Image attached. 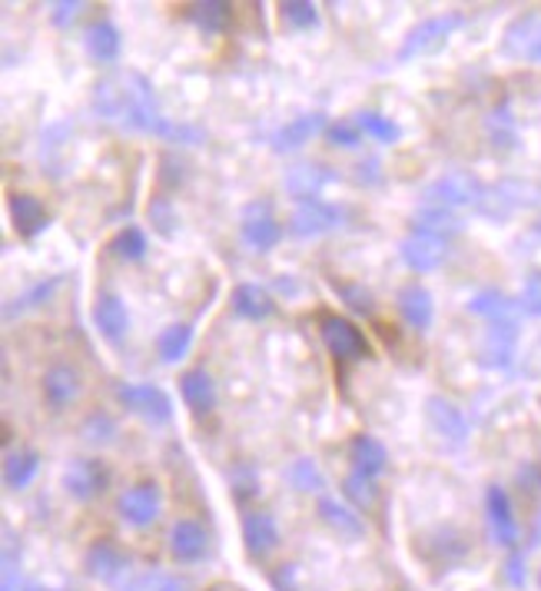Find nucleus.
<instances>
[{"label": "nucleus", "mask_w": 541, "mask_h": 591, "mask_svg": "<svg viewBox=\"0 0 541 591\" xmlns=\"http://www.w3.org/2000/svg\"><path fill=\"white\" fill-rule=\"evenodd\" d=\"M518 485L521 492H541V466L538 463H525V469H518Z\"/></svg>", "instance_id": "nucleus-51"}, {"label": "nucleus", "mask_w": 541, "mask_h": 591, "mask_svg": "<svg viewBox=\"0 0 541 591\" xmlns=\"http://www.w3.org/2000/svg\"><path fill=\"white\" fill-rule=\"evenodd\" d=\"M538 591H541V568H538Z\"/></svg>", "instance_id": "nucleus-53"}, {"label": "nucleus", "mask_w": 541, "mask_h": 591, "mask_svg": "<svg viewBox=\"0 0 541 591\" xmlns=\"http://www.w3.org/2000/svg\"><path fill=\"white\" fill-rule=\"evenodd\" d=\"M349 463H353V472L376 482L389 469V448L376 435L359 432V435L349 439Z\"/></svg>", "instance_id": "nucleus-23"}, {"label": "nucleus", "mask_w": 541, "mask_h": 591, "mask_svg": "<svg viewBox=\"0 0 541 591\" xmlns=\"http://www.w3.org/2000/svg\"><path fill=\"white\" fill-rule=\"evenodd\" d=\"M395 303H398L402 319L409 322L413 330L426 333L429 325H432V319H435V299H432V293H429L422 283H405V286L398 290Z\"/></svg>", "instance_id": "nucleus-24"}, {"label": "nucleus", "mask_w": 541, "mask_h": 591, "mask_svg": "<svg viewBox=\"0 0 541 591\" xmlns=\"http://www.w3.org/2000/svg\"><path fill=\"white\" fill-rule=\"evenodd\" d=\"M465 24V17L462 14H439V17H429V21H422L419 27H413L409 30V37L402 40V47H398V53H395V60L398 63H409V60H416V57H426V53H432V50H439L458 27Z\"/></svg>", "instance_id": "nucleus-9"}, {"label": "nucleus", "mask_w": 541, "mask_h": 591, "mask_svg": "<svg viewBox=\"0 0 541 591\" xmlns=\"http://www.w3.org/2000/svg\"><path fill=\"white\" fill-rule=\"evenodd\" d=\"M316 515L325 529H332L343 542H362L366 539V521L362 512H356L349 502L335 498V495H319L316 498Z\"/></svg>", "instance_id": "nucleus-15"}, {"label": "nucleus", "mask_w": 541, "mask_h": 591, "mask_svg": "<svg viewBox=\"0 0 541 591\" xmlns=\"http://www.w3.org/2000/svg\"><path fill=\"white\" fill-rule=\"evenodd\" d=\"M482 196H485V186L468 176L462 170H452V173H442L439 180H432L422 193V204H432V207H445V210H462V207H471L479 213L482 207Z\"/></svg>", "instance_id": "nucleus-4"}, {"label": "nucleus", "mask_w": 541, "mask_h": 591, "mask_svg": "<svg viewBox=\"0 0 541 591\" xmlns=\"http://www.w3.org/2000/svg\"><path fill=\"white\" fill-rule=\"evenodd\" d=\"M398 256L413 273H432L442 267V259H445V239L413 230L398 243Z\"/></svg>", "instance_id": "nucleus-19"}, {"label": "nucleus", "mask_w": 541, "mask_h": 591, "mask_svg": "<svg viewBox=\"0 0 541 591\" xmlns=\"http://www.w3.org/2000/svg\"><path fill=\"white\" fill-rule=\"evenodd\" d=\"M489 140H492V147L495 150H512L515 147V140H518V130H515V120H512V113H508V107H499V110H492V116H489Z\"/></svg>", "instance_id": "nucleus-43"}, {"label": "nucleus", "mask_w": 541, "mask_h": 591, "mask_svg": "<svg viewBox=\"0 0 541 591\" xmlns=\"http://www.w3.org/2000/svg\"><path fill=\"white\" fill-rule=\"evenodd\" d=\"M502 53H505V57H518V60L541 63V14H525V17H518V21L505 30Z\"/></svg>", "instance_id": "nucleus-21"}, {"label": "nucleus", "mask_w": 541, "mask_h": 591, "mask_svg": "<svg viewBox=\"0 0 541 591\" xmlns=\"http://www.w3.org/2000/svg\"><path fill=\"white\" fill-rule=\"evenodd\" d=\"M518 303L512 296H505L502 290H482L468 299V312H476L489 322H515L518 319Z\"/></svg>", "instance_id": "nucleus-30"}, {"label": "nucleus", "mask_w": 541, "mask_h": 591, "mask_svg": "<svg viewBox=\"0 0 541 591\" xmlns=\"http://www.w3.org/2000/svg\"><path fill=\"white\" fill-rule=\"evenodd\" d=\"M379 180H382V173H379V160H366V163H359V183L372 186V183H379Z\"/></svg>", "instance_id": "nucleus-52"}, {"label": "nucleus", "mask_w": 541, "mask_h": 591, "mask_svg": "<svg viewBox=\"0 0 541 591\" xmlns=\"http://www.w3.org/2000/svg\"><path fill=\"white\" fill-rule=\"evenodd\" d=\"M316 325H319L322 346L329 349V356H332L335 362H366V359L376 356V353H372V343L366 340V333L359 330L353 319L322 309V312L316 316Z\"/></svg>", "instance_id": "nucleus-2"}, {"label": "nucleus", "mask_w": 541, "mask_h": 591, "mask_svg": "<svg viewBox=\"0 0 541 591\" xmlns=\"http://www.w3.org/2000/svg\"><path fill=\"white\" fill-rule=\"evenodd\" d=\"M269 584H273V591H299V568L293 562L276 565L269 571Z\"/></svg>", "instance_id": "nucleus-48"}, {"label": "nucleus", "mask_w": 541, "mask_h": 591, "mask_svg": "<svg viewBox=\"0 0 541 591\" xmlns=\"http://www.w3.org/2000/svg\"><path fill=\"white\" fill-rule=\"evenodd\" d=\"M123 591H189V584H186L183 578H176V575H167V571L150 568V571L133 575V578L123 584Z\"/></svg>", "instance_id": "nucleus-41"}, {"label": "nucleus", "mask_w": 541, "mask_h": 591, "mask_svg": "<svg viewBox=\"0 0 541 591\" xmlns=\"http://www.w3.org/2000/svg\"><path fill=\"white\" fill-rule=\"evenodd\" d=\"M343 495L356 512H372L379 505V485L372 479L359 476V472H349L343 479Z\"/></svg>", "instance_id": "nucleus-38"}, {"label": "nucleus", "mask_w": 541, "mask_h": 591, "mask_svg": "<svg viewBox=\"0 0 541 591\" xmlns=\"http://www.w3.org/2000/svg\"><path fill=\"white\" fill-rule=\"evenodd\" d=\"M94 325H97V333L107 343L120 346L126 340V333H130V309H126V303L116 293H110V290L97 293V299H94Z\"/></svg>", "instance_id": "nucleus-18"}, {"label": "nucleus", "mask_w": 541, "mask_h": 591, "mask_svg": "<svg viewBox=\"0 0 541 591\" xmlns=\"http://www.w3.org/2000/svg\"><path fill=\"white\" fill-rule=\"evenodd\" d=\"M60 283H63V276H50V280H40V283H34L30 290H24L11 306H8V319H14V316H24V312H34V309H40V306H47L50 299H53V293L60 290Z\"/></svg>", "instance_id": "nucleus-36"}, {"label": "nucleus", "mask_w": 541, "mask_h": 591, "mask_svg": "<svg viewBox=\"0 0 541 591\" xmlns=\"http://www.w3.org/2000/svg\"><path fill=\"white\" fill-rule=\"evenodd\" d=\"M84 396V375L77 366L57 362L40 375V399L50 413H66Z\"/></svg>", "instance_id": "nucleus-10"}, {"label": "nucleus", "mask_w": 541, "mask_h": 591, "mask_svg": "<svg viewBox=\"0 0 541 591\" xmlns=\"http://www.w3.org/2000/svg\"><path fill=\"white\" fill-rule=\"evenodd\" d=\"M116 399L123 409H130L133 416L147 419L150 426H167L173 419V403L160 385L150 382H120L116 385Z\"/></svg>", "instance_id": "nucleus-6"}, {"label": "nucleus", "mask_w": 541, "mask_h": 591, "mask_svg": "<svg viewBox=\"0 0 541 591\" xmlns=\"http://www.w3.org/2000/svg\"><path fill=\"white\" fill-rule=\"evenodd\" d=\"M462 217L455 210H445V207H432V204H422L413 217V230L416 233H429V236H439L448 243V236L462 233Z\"/></svg>", "instance_id": "nucleus-29"}, {"label": "nucleus", "mask_w": 541, "mask_h": 591, "mask_svg": "<svg viewBox=\"0 0 541 591\" xmlns=\"http://www.w3.org/2000/svg\"><path fill=\"white\" fill-rule=\"evenodd\" d=\"M94 110L97 116L133 130V134H150L160 137L167 144H180V147H196L207 140L199 126L193 123H176L170 116H163L153 84L137 74V71H126L116 77H107L94 87Z\"/></svg>", "instance_id": "nucleus-1"}, {"label": "nucleus", "mask_w": 541, "mask_h": 591, "mask_svg": "<svg viewBox=\"0 0 541 591\" xmlns=\"http://www.w3.org/2000/svg\"><path fill=\"white\" fill-rule=\"evenodd\" d=\"M325 126H329L325 113H319V110L299 113V116H293L290 123H283L276 134L269 137V144H273L276 153H293V150H303L316 134H325Z\"/></svg>", "instance_id": "nucleus-20"}, {"label": "nucleus", "mask_w": 541, "mask_h": 591, "mask_svg": "<svg viewBox=\"0 0 541 591\" xmlns=\"http://www.w3.org/2000/svg\"><path fill=\"white\" fill-rule=\"evenodd\" d=\"M332 293L340 296V303H346L349 312L356 316H372L376 312V296L362 286V283H353V280H329Z\"/></svg>", "instance_id": "nucleus-37"}, {"label": "nucleus", "mask_w": 541, "mask_h": 591, "mask_svg": "<svg viewBox=\"0 0 541 591\" xmlns=\"http://www.w3.org/2000/svg\"><path fill=\"white\" fill-rule=\"evenodd\" d=\"M81 11H84L81 0H60V4L50 8V21H53L57 27H66V24H74V21L81 17Z\"/></svg>", "instance_id": "nucleus-49"}, {"label": "nucleus", "mask_w": 541, "mask_h": 591, "mask_svg": "<svg viewBox=\"0 0 541 591\" xmlns=\"http://www.w3.org/2000/svg\"><path fill=\"white\" fill-rule=\"evenodd\" d=\"M183 11L202 34H223L233 21V4L226 0H202V4H189Z\"/></svg>", "instance_id": "nucleus-32"}, {"label": "nucleus", "mask_w": 541, "mask_h": 591, "mask_svg": "<svg viewBox=\"0 0 541 591\" xmlns=\"http://www.w3.org/2000/svg\"><path fill=\"white\" fill-rule=\"evenodd\" d=\"M110 249H113V256L123 259V262H140V259L147 256L150 243H147V233H144L140 226H123V230L113 236Z\"/></svg>", "instance_id": "nucleus-39"}, {"label": "nucleus", "mask_w": 541, "mask_h": 591, "mask_svg": "<svg viewBox=\"0 0 541 591\" xmlns=\"http://www.w3.org/2000/svg\"><path fill=\"white\" fill-rule=\"evenodd\" d=\"M81 435L90 442V445H110L116 439V419L110 413H90L81 426Z\"/></svg>", "instance_id": "nucleus-44"}, {"label": "nucleus", "mask_w": 541, "mask_h": 591, "mask_svg": "<svg viewBox=\"0 0 541 591\" xmlns=\"http://www.w3.org/2000/svg\"><path fill=\"white\" fill-rule=\"evenodd\" d=\"M485 521H489V535L499 549L515 552L521 542V521L515 515V502L505 485H489L485 489Z\"/></svg>", "instance_id": "nucleus-8"}, {"label": "nucleus", "mask_w": 541, "mask_h": 591, "mask_svg": "<svg viewBox=\"0 0 541 591\" xmlns=\"http://www.w3.org/2000/svg\"><path fill=\"white\" fill-rule=\"evenodd\" d=\"M356 123H359L362 134H366L369 140H376V144H395V140L402 137L398 123H395L392 116L376 113V110H362V113H356Z\"/></svg>", "instance_id": "nucleus-40"}, {"label": "nucleus", "mask_w": 541, "mask_h": 591, "mask_svg": "<svg viewBox=\"0 0 541 591\" xmlns=\"http://www.w3.org/2000/svg\"><path fill=\"white\" fill-rule=\"evenodd\" d=\"M239 535H243V549L253 562H266L273 552H280L283 545V532L273 512L266 508H246L239 518Z\"/></svg>", "instance_id": "nucleus-7"}, {"label": "nucleus", "mask_w": 541, "mask_h": 591, "mask_svg": "<svg viewBox=\"0 0 541 591\" xmlns=\"http://www.w3.org/2000/svg\"><path fill=\"white\" fill-rule=\"evenodd\" d=\"M116 515L126 529H137V532L153 529L163 515V489L153 479L133 482L130 489L116 495Z\"/></svg>", "instance_id": "nucleus-3"}, {"label": "nucleus", "mask_w": 541, "mask_h": 591, "mask_svg": "<svg viewBox=\"0 0 541 591\" xmlns=\"http://www.w3.org/2000/svg\"><path fill=\"white\" fill-rule=\"evenodd\" d=\"M332 180H340L332 170L325 167H316V163H303V167H293L283 180L286 193L293 196L296 204H306V200H319L322 186H329Z\"/></svg>", "instance_id": "nucleus-26"}, {"label": "nucleus", "mask_w": 541, "mask_h": 591, "mask_svg": "<svg viewBox=\"0 0 541 591\" xmlns=\"http://www.w3.org/2000/svg\"><path fill=\"white\" fill-rule=\"evenodd\" d=\"M515 349H518V319L515 322H489L485 333V366L492 369H508L515 362Z\"/></svg>", "instance_id": "nucleus-25"}, {"label": "nucleus", "mask_w": 541, "mask_h": 591, "mask_svg": "<svg viewBox=\"0 0 541 591\" xmlns=\"http://www.w3.org/2000/svg\"><path fill=\"white\" fill-rule=\"evenodd\" d=\"M107 485H110V469L100 458H74V463L63 469V489L74 502H90L103 495Z\"/></svg>", "instance_id": "nucleus-12"}, {"label": "nucleus", "mask_w": 541, "mask_h": 591, "mask_svg": "<svg viewBox=\"0 0 541 591\" xmlns=\"http://www.w3.org/2000/svg\"><path fill=\"white\" fill-rule=\"evenodd\" d=\"M147 217H150L153 230H157L163 239H176V233H180V213H176L173 196H170L167 189H157V193L150 196Z\"/></svg>", "instance_id": "nucleus-35"}, {"label": "nucleus", "mask_w": 541, "mask_h": 591, "mask_svg": "<svg viewBox=\"0 0 541 591\" xmlns=\"http://www.w3.org/2000/svg\"><path fill=\"white\" fill-rule=\"evenodd\" d=\"M84 44H87V53H90L97 63H116V60H120V50H123L120 30H116L110 21H97V24L87 30Z\"/></svg>", "instance_id": "nucleus-33"}, {"label": "nucleus", "mask_w": 541, "mask_h": 591, "mask_svg": "<svg viewBox=\"0 0 541 591\" xmlns=\"http://www.w3.org/2000/svg\"><path fill=\"white\" fill-rule=\"evenodd\" d=\"M505 578H508L512 588H521V584H525V552H521V549H515V552L508 555V562H505Z\"/></svg>", "instance_id": "nucleus-50"}, {"label": "nucleus", "mask_w": 541, "mask_h": 591, "mask_svg": "<svg viewBox=\"0 0 541 591\" xmlns=\"http://www.w3.org/2000/svg\"><path fill=\"white\" fill-rule=\"evenodd\" d=\"M346 220V210L335 207V204H325V200H306V204H296L293 217H290V233L293 236H325L332 230H340Z\"/></svg>", "instance_id": "nucleus-13"}, {"label": "nucleus", "mask_w": 541, "mask_h": 591, "mask_svg": "<svg viewBox=\"0 0 541 591\" xmlns=\"http://www.w3.org/2000/svg\"><path fill=\"white\" fill-rule=\"evenodd\" d=\"M538 233H541V226H538Z\"/></svg>", "instance_id": "nucleus-54"}, {"label": "nucleus", "mask_w": 541, "mask_h": 591, "mask_svg": "<svg viewBox=\"0 0 541 591\" xmlns=\"http://www.w3.org/2000/svg\"><path fill=\"white\" fill-rule=\"evenodd\" d=\"M280 17L293 30H316L319 27V8L312 0H286L280 4Z\"/></svg>", "instance_id": "nucleus-42"}, {"label": "nucleus", "mask_w": 541, "mask_h": 591, "mask_svg": "<svg viewBox=\"0 0 541 591\" xmlns=\"http://www.w3.org/2000/svg\"><path fill=\"white\" fill-rule=\"evenodd\" d=\"M230 306L246 322H262V319H269V316L276 312V299L269 296L262 286H256V283H239L233 290V303Z\"/></svg>", "instance_id": "nucleus-27"}, {"label": "nucleus", "mask_w": 541, "mask_h": 591, "mask_svg": "<svg viewBox=\"0 0 541 591\" xmlns=\"http://www.w3.org/2000/svg\"><path fill=\"white\" fill-rule=\"evenodd\" d=\"M84 571H87L94 581L116 584V581H123L126 571H130V555H126L113 539H97V542L84 552Z\"/></svg>", "instance_id": "nucleus-16"}, {"label": "nucleus", "mask_w": 541, "mask_h": 591, "mask_svg": "<svg viewBox=\"0 0 541 591\" xmlns=\"http://www.w3.org/2000/svg\"><path fill=\"white\" fill-rule=\"evenodd\" d=\"M189 346H193V325L189 322H173L167 330L157 336V353L163 362H180L189 356Z\"/></svg>", "instance_id": "nucleus-34"}, {"label": "nucleus", "mask_w": 541, "mask_h": 591, "mask_svg": "<svg viewBox=\"0 0 541 591\" xmlns=\"http://www.w3.org/2000/svg\"><path fill=\"white\" fill-rule=\"evenodd\" d=\"M239 236L246 243V249L253 253H269L283 243V226L280 220L273 217V207L266 200L262 204H249L243 210V223H239Z\"/></svg>", "instance_id": "nucleus-11"}, {"label": "nucleus", "mask_w": 541, "mask_h": 591, "mask_svg": "<svg viewBox=\"0 0 541 591\" xmlns=\"http://www.w3.org/2000/svg\"><path fill=\"white\" fill-rule=\"evenodd\" d=\"M167 552H170V562L173 565H199V562H207L210 555V532H207V525L189 518V515H180L173 525H170V532H167Z\"/></svg>", "instance_id": "nucleus-5"}, {"label": "nucleus", "mask_w": 541, "mask_h": 591, "mask_svg": "<svg viewBox=\"0 0 541 591\" xmlns=\"http://www.w3.org/2000/svg\"><path fill=\"white\" fill-rule=\"evenodd\" d=\"M426 422H429L432 435L445 442V448H462V445L468 442L471 426H468L465 413H462L455 403L442 399V396H429V403H426Z\"/></svg>", "instance_id": "nucleus-14"}, {"label": "nucleus", "mask_w": 541, "mask_h": 591, "mask_svg": "<svg viewBox=\"0 0 541 591\" xmlns=\"http://www.w3.org/2000/svg\"><path fill=\"white\" fill-rule=\"evenodd\" d=\"M518 306L521 312L528 316H541V273H531L521 286V296H518Z\"/></svg>", "instance_id": "nucleus-47"}, {"label": "nucleus", "mask_w": 541, "mask_h": 591, "mask_svg": "<svg viewBox=\"0 0 541 591\" xmlns=\"http://www.w3.org/2000/svg\"><path fill=\"white\" fill-rule=\"evenodd\" d=\"M283 479H286V485H290L293 492H299V495H316V498L325 495V476H322L316 458H296V463L286 466Z\"/></svg>", "instance_id": "nucleus-31"}, {"label": "nucleus", "mask_w": 541, "mask_h": 591, "mask_svg": "<svg viewBox=\"0 0 541 591\" xmlns=\"http://www.w3.org/2000/svg\"><path fill=\"white\" fill-rule=\"evenodd\" d=\"M40 476V452L37 448H17L4 458V485L8 492H24Z\"/></svg>", "instance_id": "nucleus-28"}, {"label": "nucleus", "mask_w": 541, "mask_h": 591, "mask_svg": "<svg viewBox=\"0 0 541 591\" xmlns=\"http://www.w3.org/2000/svg\"><path fill=\"white\" fill-rule=\"evenodd\" d=\"M180 396L186 403V409L196 416V419H207L217 413V403H220V392H217V382L207 369H186L180 375Z\"/></svg>", "instance_id": "nucleus-17"}, {"label": "nucleus", "mask_w": 541, "mask_h": 591, "mask_svg": "<svg viewBox=\"0 0 541 591\" xmlns=\"http://www.w3.org/2000/svg\"><path fill=\"white\" fill-rule=\"evenodd\" d=\"M8 213H11L14 230L24 239H34L50 226V213H47L40 196H34V193H11L8 196Z\"/></svg>", "instance_id": "nucleus-22"}, {"label": "nucleus", "mask_w": 541, "mask_h": 591, "mask_svg": "<svg viewBox=\"0 0 541 591\" xmlns=\"http://www.w3.org/2000/svg\"><path fill=\"white\" fill-rule=\"evenodd\" d=\"M362 130H359V123L356 120H332L329 126H325V140L332 144V147H343V150H356V147H362Z\"/></svg>", "instance_id": "nucleus-45"}, {"label": "nucleus", "mask_w": 541, "mask_h": 591, "mask_svg": "<svg viewBox=\"0 0 541 591\" xmlns=\"http://www.w3.org/2000/svg\"><path fill=\"white\" fill-rule=\"evenodd\" d=\"M230 485H233V498H236L243 508H246L249 498L259 495V479H256L253 466H236V469L230 472Z\"/></svg>", "instance_id": "nucleus-46"}]
</instances>
